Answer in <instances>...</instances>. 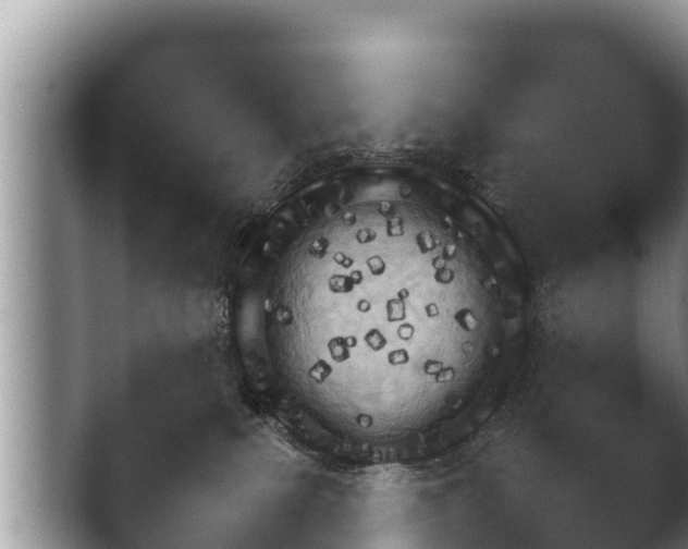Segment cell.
I'll return each instance as SVG.
<instances>
[{"mask_svg":"<svg viewBox=\"0 0 688 549\" xmlns=\"http://www.w3.org/2000/svg\"><path fill=\"white\" fill-rule=\"evenodd\" d=\"M422 181L329 216L266 265V296L281 316L293 363L325 388L441 382L422 356L425 329L451 297L490 289V251L455 239ZM283 330V331H284ZM425 355L444 373L454 376Z\"/></svg>","mask_w":688,"mask_h":549,"instance_id":"cell-1","label":"cell"}]
</instances>
